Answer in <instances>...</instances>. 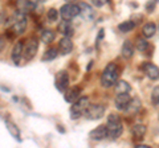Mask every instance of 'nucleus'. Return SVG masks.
Here are the masks:
<instances>
[{
    "label": "nucleus",
    "instance_id": "nucleus-18",
    "mask_svg": "<svg viewBox=\"0 0 159 148\" xmlns=\"http://www.w3.org/2000/svg\"><path fill=\"white\" fill-rule=\"evenodd\" d=\"M6 127H7V130L9 131V134L12 135L13 139H16L17 141H21V137H20V130L13 122L6 120Z\"/></svg>",
    "mask_w": 159,
    "mask_h": 148
},
{
    "label": "nucleus",
    "instance_id": "nucleus-11",
    "mask_svg": "<svg viewBox=\"0 0 159 148\" xmlns=\"http://www.w3.org/2000/svg\"><path fill=\"white\" fill-rule=\"evenodd\" d=\"M27 24H28L27 19L24 17L23 13H20L19 19H17L16 21H15L13 27H12V32L16 34V36H17V34H23L24 32H25V29H27Z\"/></svg>",
    "mask_w": 159,
    "mask_h": 148
},
{
    "label": "nucleus",
    "instance_id": "nucleus-34",
    "mask_svg": "<svg viewBox=\"0 0 159 148\" xmlns=\"http://www.w3.org/2000/svg\"><path fill=\"white\" fill-rule=\"evenodd\" d=\"M66 2H68V3H72V2H74V0H66Z\"/></svg>",
    "mask_w": 159,
    "mask_h": 148
},
{
    "label": "nucleus",
    "instance_id": "nucleus-30",
    "mask_svg": "<svg viewBox=\"0 0 159 148\" xmlns=\"http://www.w3.org/2000/svg\"><path fill=\"white\" fill-rule=\"evenodd\" d=\"M157 0H148L146 3V12L147 13H152L154 9H155V6H157Z\"/></svg>",
    "mask_w": 159,
    "mask_h": 148
},
{
    "label": "nucleus",
    "instance_id": "nucleus-16",
    "mask_svg": "<svg viewBox=\"0 0 159 148\" xmlns=\"http://www.w3.org/2000/svg\"><path fill=\"white\" fill-rule=\"evenodd\" d=\"M89 136H90V139L93 140H103L105 137H107V128L106 126H99L97 128H94L93 131H90V134H89Z\"/></svg>",
    "mask_w": 159,
    "mask_h": 148
},
{
    "label": "nucleus",
    "instance_id": "nucleus-5",
    "mask_svg": "<svg viewBox=\"0 0 159 148\" xmlns=\"http://www.w3.org/2000/svg\"><path fill=\"white\" fill-rule=\"evenodd\" d=\"M105 110L106 108H105L103 105H98V103H96V105H89L85 115H86V118L89 120H98V119H101V118L103 116Z\"/></svg>",
    "mask_w": 159,
    "mask_h": 148
},
{
    "label": "nucleus",
    "instance_id": "nucleus-15",
    "mask_svg": "<svg viewBox=\"0 0 159 148\" xmlns=\"http://www.w3.org/2000/svg\"><path fill=\"white\" fill-rule=\"evenodd\" d=\"M80 98H81V89L77 86L68 89L65 91V101L68 103H74L77 99H80Z\"/></svg>",
    "mask_w": 159,
    "mask_h": 148
},
{
    "label": "nucleus",
    "instance_id": "nucleus-17",
    "mask_svg": "<svg viewBox=\"0 0 159 148\" xmlns=\"http://www.w3.org/2000/svg\"><path fill=\"white\" fill-rule=\"evenodd\" d=\"M16 7L19 9V13H27L34 9V4L29 0H16Z\"/></svg>",
    "mask_w": 159,
    "mask_h": 148
},
{
    "label": "nucleus",
    "instance_id": "nucleus-27",
    "mask_svg": "<svg viewBox=\"0 0 159 148\" xmlns=\"http://www.w3.org/2000/svg\"><path fill=\"white\" fill-rule=\"evenodd\" d=\"M54 37H56V34H54L53 31H51V29H45L43 33H41V41L45 42V44H51Z\"/></svg>",
    "mask_w": 159,
    "mask_h": 148
},
{
    "label": "nucleus",
    "instance_id": "nucleus-21",
    "mask_svg": "<svg viewBox=\"0 0 159 148\" xmlns=\"http://www.w3.org/2000/svg\"><path fill=\"white\" fill-rule=\"evenodd\" d=\"M114 90H116V94H125V93H129L131 90V86L129 85V82L121 80V81H118L116 83Z\"/></svg>",
    "mask_w": 159,
    "mask_h": 148
},
{
    "label": "nucleus",
    "instance_id": "nucleus-19",
    "mask_svg": "<svg viewBox=\"0 0 159 148\" xmlns=\"http://www.w3.org/2000/svg\"><path fill=\"white\" fill-rule=\"evenodd\" d=\"M122 57L123 58H126V60H130V58L133 57V54H134V46H133V44L126 40L125 42H123V45H122Z\"/></svg>",
    "mask_w": 159,
    "mask_h": 148
},
{
    "label": "nucleus",
    "instance_id": "nucleus-3",
    "mask_svg": "<svg viewBox=\"0 0 159 148\" xmlns=\"http://www.w3.org/2000/svg\"><path fill=\"white\" fill-rule=\"evenodd\" d=\"M89 105H90V101H89L88 97H81L80 99H77L70 107V118L77 119V118L85 115Z\"/></svg>",
    "mask_w": 159,
    "mask_h": 148
},
{
    "label": "nucleus",
    "instance_id": "nucleus-9",
    "mask_svg": "<svg viewBox=\"0 0 159 148\" xmlns=\"http://www.w3.org/2000/svg\"><path fill=\"white\" fill-rule=\"evenodd\" d=\"M58 50H60V53H61L62 56H66V54L72 53V50H73L72 38L68 37V36H64L61 40L58 41Z\"/></svg>",
    "mask_w": 159,
    "mask_h": 148
},
{
    "label": "nucleus",
    "instance_id": "nucleus-8",
    "mask_svg": "<svg viewBox=\"0 0 159 148\" xmlns=\"http://www.w3.org/2000/svg\"><path fill=\"white\" fill-rule=\"evenodd\" d=\"M142 70L146 76L152 81L159 80V67L157 65H154L151 62H145L142 65Z\"/></svg>",
    "mask_w": 159,
    "mask_h": 148
},
{
    "label": "nucleus",
    "instance_id": "nucleus-26",
    "mask_svg": "<svg viewBox=\"0 0 159 148\" xmlns=\"http://www.w3.org/2000/svg\"><path fill=\"white\" fill-rule=\"evenodd\" d=\"M137 49L142 53H146V52L151 50V46H150V44H148V41H146L145 38H138L137 40Z\"/></svg>",
    "mask_w": 159,
    "mask_h": 148
},
{
    "label": "nucleus",
    "instance_id": "nucleus-32",
    "mask_svg": "<svg viewBox=\"0 0 159 148\" xmlns=\"http://www.w3.org/2000/svg\"><path fill=\"white\" fill-rule=\"evenodd\" d=\"M102 37H103V29H101V31H99L98 36H97V41H96V45H97V48H98V45H99V41L102 40Z\"/></svg>",
    "mask_w": 159,
    "mask_h": 148
},
{
    "label": "nucleus",
    "instance_id": "nucleus-24",
    "mask_svg": "<svg viewBox=\"0 0 159 148\" xmlns=\"http://www.w3.org/2000/svg\"><path fill=\"white\" fill-rule=\"evenodd\" d=\"M57 54H58V48H49L48 50H45V53H44V56H43L41 60L44 62L52 61V60H54V58L57 57Z\"/></svg>",
    "mask_w": 159,
    "mask_h": 148
},
{
    "label": "nucleus",
    "instance_id": "nucleus-10",
    "mask_svg": "<svg viewBox=\"0 0 159 148\" xmlns=\"http://www.w3.org/2000/svg\"><path fill=\"white\" fill-rule=\"evenodd\" d=\"M130 101H131L130 95H129L127 93H125V94H117L114 103H116L117 110H119V111H126V108L129 106V103H130Z\"/></svg>",
    "mask_w": 159,
    "mask_h": 148
},
{
    "label": "nucleus",
    "instance_id": "nucleus-28",
    "mask_svg": "<svg viewBox=\"0 0 159 148\" xmlns=\"http://www.w3.org/2000/svg\"><path fill=\"white\" fill-rule=\"evenodd\" d=\"M47 19L51 23H54L58 19V12H57V9H54V8H51L48 11V13H47Z\"/></svg>",
    "mask_w": 159,
    "mask_h": 148
},
{
    "label": "nucleus",
    "instance_id": "nucleus-36",
    "mask_svg": "<svg viewBox=\"0 0 159 148\" xmlns=\"http://www.w3.org/2000/svg\"><path fill=\"white\" fill-rule=\"evenodd\" d=\"M157 2H158V3H159V0H157Z\"/></svg>",
    "mask_w": 159,
    "mask_h": 148
},
{
    "label": "nucleus",
    "instance_id": "nucleus-12",
    "mask_svg": "<svg viewBox=\"0 0 159 148\" xmlns=\"http://www.w3.org/2000/svg\"><path fill=\"white\" fill-rule=\"evenodd\" d=\"M23 52H24V45L21 41H19L15 44V46L12 49V53H11V58H12V62L15 65H19L20 63V60L23 57Z\"/></svg>",
    "mask_w": 159,
    "mask_h": 148
},
{
    "label": "nucleus",
    "instance_id": "nucleus-33",
    "mask_svg": "<svg viewBox=\"0 0 159 148\" xmlns=\"http://www.w3.org/2000/svg\"><path fill=\"white\" fill-rule=\"evenodd\" d=\"M135 148H150V146H146V144H139V146H137Z\"/></svg>",
    "mask_w": 159,
    "mask_h": 148
},
{
    "label": "nucleus",
    "instance_id": "nucleus-13",
    "mask_svg": "<svg viewBox=\"0 0 159 148\" xmlns=\"http://www.w3.org/2000/svg\"><path fill=\"white\" fill-rule=\"evenodd\" d=\"M78 6H80V15L85 19V20H93L94 19V11H93V8L89 6V4H86V3H84V2H81V3H78Z\"/></svg>",
    "mask_w": 159,
    "mask_h": 148
},
{
    "label": "nucleus",
    "instance_id": "nucleus-4",
    "mask_svg": "<svg viewBox=\"0 0 159 148\" xmlns=\"http://www.w3.org/2000/svg\"><path fill=\"white\" fill-rule=\"evenodd\" d=\"M60 15H61L62 20H72L76 16L80 15V6L78 4L68 3L65 6H62L60 9Z\"/></svg>",
    "mask_w": 159,
    "mask_h": 148
},
{
    "label": "nucleus",
    "instance_id": "nucleus-23",
    "mask_svg": "<svg viewBox=\"0 0 159 148\" xmlns=\"http://www.w3.org/2000/svg\"><path fill=\"white\" fill-rule=\"evenodd\" d=\"M141 108V101L138 99V98H133V99L130 101V103H129V106L126 108V112L127 114H137V111Z\"/></svg>",
    "mask_w": 159,
    "mask_h": 148
},
{
    "label": "nucleus",
    "instance_id": "nucleus-20",
    "mask_svg": "<svg viewBox=\"0 0 159 148\" xmlns=\"http://www.w3.org/2000/svg\"><path fill=\"white\" fill-rule=\"evenodd\" d=\"M131 134L134 135L137 140H142L145 137V134H146V126L143 124H135L133 128H131Z\"/></svg>",
    "mask_w": 159,
    "mask_h": 148
},
{
    "label": "nucleus",
    "instance_id": "nucleus-35",
    "mask_svg": "<svg viewBox=\"0 0 159 148\" xmlns=\"http://www.w3.org/2000/svg\"><path fill=\"white\" fill-rule=\"evenodd\" d=\"M39 2H45V0H39Z\"/></svg>",
    "mask_w": 159,
    "mask_h": 148
},
{
    "label": "nucleus",
    "instance_id": "nucleus-31",
    "mask_svg": "<svg viewBox=\"0 0 159 148\" xmlns=\"http://www.w3.org/2000/svg\"><path fill=\"white\" fill-rule=\"evenodd\" d=\"M107 2H109V0H92V3H93L96 7H98V8H99V7H103Z\"/></svg>",
    "mask_w": 159,
    "mask_h": 148
},
{
    "label": "nucleus",
    "instance_id": "nucleus-6",
    "mask_svg": "<svg viewBox=\"0 0 159 148\" xmlns=\"http://www.w3.org/2000/svg\"><path fill=\"white\" fill-rule=\"evenodd\" d=\"M39 49V41L34 40V38H31L28 40L25 44H24V52H23V57L25 61H31L32 58L36 56Z\"/></svg>",
    "mask_w": 159,
    "mask_h": 148
},
{
    "label": "nucleus",
    "instance_id": "nucleus-14",
    "mask_svg": "<svg viewBox=\"0 0 159 148\" xmlns=\"http://www.w3.org/2000/svg\"><path fill=\"white\" fill-rule=\"evenodd\" d=\"M58 32L64 34V36H68V37H72L73 36V33H74V29L72 27V24H70V20H62V21H60L58 23Z\"/></svg>",
    "mask_w": 159,
    "mask_h": 148
},
{
    "label": "nucleus",
    "instance_id": "nucleus-2",
    "mask_svg": "<svg viewBox=\"0 0 159 148\" xmlns=\"http://www.w3.org/2000/svg\"><path fill=\"white\" fill-rule=\"evenodd\" d=\"M106 128H107V137H110V139H118L123 131L122 120H121V118H119V115H117V114L109 115Z\"/></svg>",
    "mask_w": 159,
    "mask_h": 148
},
{
    "label": "nucleus",
    "instance_id": "nucleus-1",
    "mask_svg": "<svg viewBox=\"0 0 159 148\" xmlns=\"http://www.w3.org/2000/svg\"><path fill=\"white\" fill-rule=\"evenodd\" d=\"M118 76L119 70L116 63L110 62L109 65L103 69V72L101 74V85L103 87H111L118 82Z\"/></svg>",
    "mask_w": 159,
    "mask_h": 148
},
{
    "label": "nucleus",
    "instance_id": "nucleus-29",
    "mask_svg": "<svg viewBox=\"0 0 159 148\" xmlns=\"http://www.w3.org/2000/svg\"><path fill=\"white\" fill-rule=\"evenodd\" d=\"M151 102H152V105L159 106V86L154 87V90L151 93Z\"/></svg>",
    "mask_w": 159,
    "mask_h": 148
},
{
    "label": "nucleus",
    "instance_id": "nucleus-7",
    "mask_svg": "<svg viewBox=\"0 0 159 148\" xmlns=\"http://www.w3.org/2000/svg\"><path fill=\"white\" fill-rule=\"evenodd\" d=\"M69 81H70V80H69V74H68V72H65V70L58 72V73H57V76H56V81H54L57 90L62 91V93H65V91L68 90V87H69Z\"/></svg>",
    "mask_w": 159,
    "mask_h": 148
},
{
    "label": "nucleus",
    "instance_id": "nucleus-22",
    "mask_svg": "<svg viewBox=\"0 0 159 148\" xmlns=\"http://www.w3.org/2000/svg\"><path fill=\"white\" fill-rule=\"evenodd\" d=\"M155 32H157V25L154 23H147L142 28V34H143V37H146V38L152 37L154 34H155Z\"/></svg>",
    "mask_w": 159,
    "mask_h": 148
},
{
    "label": "nucleus",
    "instance_id": "nucleus-25",
    "mask_svg": "<svg viewBox=\"0 0 159 148\" xmlns=\"http://www.w3.org/2000/svg\"><path fill=\"white\" fill-rule=\"evenodd\" d=\"M134 28H135V23H134L133 20H126V21H123V23H121L118 25L119 32H122V33L130 32V31H133Z\"/></svg>",
    "mask_w": 159,
    "mask_h": 148
}]
</instances>
